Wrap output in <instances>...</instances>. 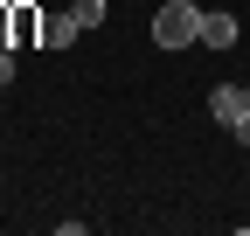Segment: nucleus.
Returning <instances> with one entry per match:
<instances>
[{"label": "nucleus", "mask_w": 250, "mask_h": 236, "mask_svg": "<svg viewBox=\"0 0 250 236\" xmlns=\"http://www.w3.org/2000/svg\"><path fill=\"white\" fill-rule=\"evenodd\" d=\"M14 42H42V14L28 0H14Z\"/></svg>", "instance_id": "39448f33"}, {"label": "nucleus", "mask_w": 250, "mask_h": 236, "mask_svg": "<svg viewBox=\"0 0 250 236\" xmlns=\"http://www.w3.org/2000/svg\"><path fill=\"white\" fill-rule=\"evenodd\" d=\"M77 35H83V21H77L70 7H62V14H49V21H42V42H49V49H77Z\"/></svg>", "instance_id": "20e7f679"}, {"label": "nucleus", "mask_w": 250, "mask_h": 236, "mask_svg": "<svg viewBox=\"0 0 250 236\" xmlns=\"http://www.w3.org/2000/svg\"><path fill=\"white\" fill-rule=\"evenodd\" d=\"M153 49H202V7L195 0H160V14H153Z\"/></svg>", "instance_id": "f257e3e1"}, {"label": "nucleus", "mask_w": 250, "mask_h": 236, "mask_svg": "<svg viewBox=\"0 0 250 236\" xmlns=\"http://www.w3.org/2000/svg\"><path fill=\"white\" fill-rule=\"evenodd\" d=\"M243 91H250V83H243Z\"/></svg>", "instance_id": "6e6552de"}, {"label": "nucleus", "mask_w": 250, "mask_h": 236, "mask_svg": "<svg viewBox=\"0 0 250 236\" xmlns=\"http://www.w3.org/2000/svg\"><path fill=\"white\" fill-rule=\"evenodd\" d=\"M208 118L236 146H250V91H243V83H215V91H208Z\"/></svg>", "instance_id": "f03ea898"}, {"label": "nucleus", "mask_w": 250, "mask_h": 236, "mask_svg": "<svg viewBox=\"0 0 250 236\" xmlns=\"http://www.w3.org/2000/svg\"><path fill=\"white\" fill-rule=\"evenodd\" d=\"M236 35H243L236 14H208L202 7V49H236Z\"/></svg>", "instance_id": "7ed1b4c3"}, {"label": "nucleus", "mask_w": 250, "mask_h": 236, "mask_svg": "<svg viewBox=\"0 0 250 236\" xmlns=\"http://www.w3.org/2000/svg\"><path fill=\"white\" fill-rule=\"evenodd\" d=\"M7 7H14V0H7Z\"/></svg>", "instance_id": "1a4fd4ad"}, {"label": "nucleus", "mask_w": 250, "mask_h": 236, "mask_svg": "<svg viewBox=\"0 0 250 236\" xmlns=\"http://www.w3.org/2000/svg\"><path fill=\"white\" fill-rule=\"evenodd\" d=\"M70 14L83 21V35H90V28H104V14H111V0H70Z\"/></svg>", "instance_id": "423d86ee"}, {"label": "nucleus", "mask_w": 250, "mask_h": 236, "mask_svg": "<svg viewBox=\"0 0 250 236\" xmlns=\"http://www.w3.org/2000/svg\"><path fill=\"white\" fill-rule=\"evenodd\" d=\"M14 83V49H0V91Z\"/></svg>", "instance_id": "0eeeda50"}]
</instances>
